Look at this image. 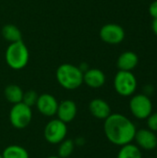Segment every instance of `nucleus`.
Segmentation results:
<instances>
[{
	"mask_svg": "<svg viewBox=\"0 0 157 158\" xmlns=\"http://www.w3.org/2000/svg\"><path fill=\"white\" fill-rule=\"evenodd\" d=\"M136 131L135 124L122 114L114 113L105 119V135L112 144L117 146H123L132 143Z\"/></svg>",
	"mask_w": 157,
	"mask_h": 158,
	"instance_id": "obj_1",
	"label": "nucleus"
},
{
	"mask_svg": "<svg viewBox=\"0 0 157 158\" xmlns=\"http://www.w3.org/2000/svg\"><path fill=\"white\" fill-rule=\"evenodd\" d=\"M56 78L59 85L66 90H76L83 83V72L80 67L68 63L57 68Z\"/></svg>",
	"mask_w": 157,
	"mask_h": 158,
	"instance_id": "obj_2",
	"label": "nucleus"
},
{
	"mask_svg": "<svg viewBox=\"0 0 157 158\" xmlns=\"http://www.w3.org/2000/svg\"><path fill=\"white\" fill-rule=\"evenodd\" d=\"M30 58V53L28 47L22 41L10 44L5 54V59L7 66L15 70H20L24 69Z\"/></svg>",
	"mask_w": 157,
	"mask_h": 158,
	"instance_id": "obj_3",
	"label": "nucleus"
},
{
	"mask_svg": "<svg viewBox=\"0 0 157 158\" xmlns=\"http://www.w3.org/2000/svg\"><path fill=\"white\" fill-rule=\"evenodd\" d=\"M137 86V79L131 71L118 70L114 78V88L121 96L128 97L133 95Z\"/></svg>",
	"mask_w": 157,
	"mask_h": 158,
	"instance_id": "obj_4",
	"label": "nucleus"
},
{
	"mask_svg": "<svg viewBox=\"0 0 157 158\" xmlns=\"http://www.w3.org/2000/svg\"><path fill=\"white\" fill-rule=\"evenodd\" d=\"M32 119L31 107L20 102L13 105L9 111V121L18 130H22L30 125Z\"/></svg>",
	"mask_w": 157,
	"mask_h": 158,
	"instance_id": "obj_5",
	"label": "nucleus"
},
{
	"mask_svg": "<svg viewBox=\"0 0 157 158\" xmlns=\"http://www.w3.org/2000/svg\"><path fill=\"white\" fill-rule=\"evenodd\" d=\"M130 110L137 119H146L153 113V103L150 96L144 94L133 95L130 101Z\"/></svg>",
	"mask_w": 157,
	"mask_h": 158,
	"instance_id": "obj_6",
	"label": "nucleus"
},
{
	"mask_svg": "<svg viewBox=\"0 0 157 158\" xmlns=\"http://www.w3.org/2000/svg\"><path fill=\"white\" fill-rule=\"evenodd\" d=\"M68 134L67 124L58 118L50 120L44 127L43 136L47 143L51 144H59L64 141Z\"/></svg>",
	"mask_w": 157,
	"mask_h": 158,
	"instance_id": "obj_7",
	"label": "nucleus"
},
{
	"mask_svg": "<svg viewBox=\"0 0 157 158\" xmlns=\"http://www.w3.org/2000/svg\"><path fill=\"white\" fill-rule=\"evenodd\" d=\"M99 35L101 40L108 44H118L125 39V31L118 24L107 23L100 29Z\"/></svg>",
	"mask_w": 157,
	"mask_h": 158,
	"instance_id": "obj_8",
	"label": "nucleus"
},
{
	"mask_svg": "<svg viewBox=\"0 0 157 158\" xmlns=\"http://www.w3.org/2000/svg\"><path fill=\"white\" fill-rule=\"evenodd\" d=\"M35 106L43 116L51 118L56 114L58 102L54 95L50 94H43L39 95Z\"/></svg>",
	"mask_w": 157,
	"mask_h": 158,
	"instance_id": "obj_9",
	"label": "nucleus"
},
{
	"mask_svg": "<svg viewBox=\"0 0 157 158\" xmlns=\"http://www.w3.org/2000/svg\"><path fill=\"white\" fill-rule=\"evenodd\" d=\"M134 141L136 142V145L140 149H143L146 151L155 150L157 147L156 134L149 129L137 130Z\"/></svg>",
	"mask_w": 157,
	"mask_h": 158,
	"instance_id": "obj_10",
	"label": "nucleus"
},
{
	"mask_svg": "<svg viewBox=\"0 0 157 158\" xmlns=\"http://www.w3.org/2000/svg\"><path fill=\"white\" fill-rule=\"evenodd\" d=\"M77 105L74 101L67 99L58 103V107L56 111L57 118L68 124L71 122L77 116Z\"/></svg>",
	"mask_w": 157,
	"mask_h": 158,
	"instance_id": "obj_11",
	"label": "nucleus"
},
{
	"mask_svg": "<svg viewBox=\"0 0 157 158\" xmlns=\"http://www.w3.org/2000/svg\"><path fill=\"white\" fill-rule=\"evenodd\" d=\"M89 111L93 117L102 120H105L112 114L109 104L101 98H95L90 102Z\"/></svg>",
	"mask_w": 157,
	"mask_h": 158,
	"instance_id": "obj_12",
	"label": "nucleus"
},
{
	"mask_svg": "<svg viewBox=\"0 0 157 158\" xmlns=\"http://www.w3.org/2000/svg\"><path fill=\"white\" fill-rule=\"evenodd\" d=\"M83 82L90 88L98 89L105 83V75L101 69H89L83 73Z\"/></svg>",
	"mask_w": 157,
	"mask_h": 158,
	"instance_id": "obj_13",
	"label": "nucleus"
},
{
	"mask_svg": "<svg viewBox=\"0 0 157 158\" xmlns=\"http://www.w3.org/2000/svg\"><path fill=\"white\" fill-rule=\"evenodd\" d=\"M139 64V56L132 51L123 52L117 60V66L119 70L132 71Z\"/></svg>",
	"mask_w": 157,
	"mask_h": 158,
	"instance_id": "obj_14",
	"label": "nucleus"
},
{
	"mask_svg": "<svg viewBox=\"0 0 157 158\" xmlns=\"http://www.w3.org/2000/svg\"><path fill=\"white\" fill-rule=\"evenodd\" d=\"M23 94L24 92L22 91V89L19 85H16V84L7 85L4 91V94H5L6 101L11 103L12 105L22 102Z\"/></svg>",
	"mask_w": 157,
	"mask_h": 158,
	"instance_id": "obj_15",
	"label": "nucleus"
},
{
	"mask_svg": "<svg viewBox=\"0 0 157 158\" xmlns=\"http://www.w3.org/2000/svg\"><path fill=\"white\" fill-rule=\"evenodd\" d=\"M1 33L4 39L10 44L22 41V33L20 30L13 24L5 25L1 30Z\"/></svg>",
	"mask_w": 157,
	"mask_h": 158,
	"instance_id": "obj_16",
	"label": "nucleus"
},
{
	"mask_svg": "<svg viewBox=\"0 0 157 158\" xmlns=\"http://www.w3.org/2000/svg\"><path fill=\"white\" fill-rule=\"evenodd\" d=\"M3 158H30L28 151L18 144H11L6 146L2 152Z\"/></svg>",
	"mask_w": 157,
	"mask_h": 158,
	"instance_id": "obj_17",
	"label": "nucleus"
},
{
	"mask_svg": "<svg viewBox=\"0 0 157 158\" xmlns=\"http://www.w3.org/2000/svg\"><path fill=\"white\" fill-rule=\"evenodd\" d=\"M117 158H143L141 149L132 143L120 146Z\"/></svg>",
	"mask_w": 157,
	"mask_h": 158,
	"instance_id": "obj_18",
	"label": "nucleus"
},
{
	"mask_svg": "<svg viewBox=\"0 0 157 158\" xmlns=\"http://www.w3.org/2000/svg\"><path fill=\"white\" fill-rule=\"evenodd\" d=\"M75 143L71 139H65L58 144L57 149V156L60 158H68L69 157L74 149H75Z\"/></svg>",
	"mask_w": 157,
	"mask_h": 158,
	"instance_id": "obj_19",
	"label": "nucleus"
},
{
	"mask_svg": "<svg viewBox=\"0 0 157 158\" xmlns=\"http://www.w3.org/2000/svg\"><path fill=\"white\" fill-rule=\"evenodd\" d=\"M38 97H39V95L34 90H29L23 94L22 103H24L25 105H27L30 107H32L33 106L36 105Z\"/></svg>",
	"mask_w": 157,
	"mask_h": 158,
	"instance_id": "obj_20",
	"label": "nucleus"
},
{
	"mask_svg": "<svg viewBox=\"0 0 157 158\" xmlns=\"http://www.w3.org/2000/svg\"><path fill=\"white\" fill-rule=\"evenodd\" d=\"M146 119L148 129L154 132H157V112L152 113Z\"/></svg>",
	"mask_w": 157,
	"mask_h": 158,
	"instance_id": "obj_21",
	"label": "nucleus"
},
{
	"mask_svg": "<svg viewBox=\"0 0 157 158\" xmlns=\"http://www.w3.org/2000/svg\"><path fill=\"white\" fill-rule=\"evenodd\" d=\"M149 14L155 19H157V0L152 2L149 6Z\"/></svg>",
	"mask_w": 157,
	"mask_h": 158,
	"instance_id": "obj_22",
	"label": "nucleus"
},
{
	"mask_svg": "<svg viewBox=\"0 0 157 158\" xmlns=\"http://www.w3.org/2000/svg\"><path fill=\"white\" fill-rule=\"evenodd\" d=\"M143 94L147 96H149L150 94H154V86L148 84V85H145L144 88H143Z\"/></svg>",
	"mask_w": 157,
	"mask_h": 158,
	"instance_id": "obj_23",
	"label": "nucleus"
},
{
	"mask_svg": "<svg viewBox=\"0 0 157 158\" xmlns=\"http://www.w3.org/2000/svg\"><path fill=\"white\" fill-rule=\"evenodd\" d=\"M152 30L154 33L157 36V19H155L152 22Z\"/></svg>",
	"mask_w": 157,
	"mask_h": 158,
	"instance_id": "obj_24",
	"label": "nucleus"
},
{
	"mask_svg": "<svg viewBox=\"0 0 157 158\" xmlns=\"http://www.w3.org/2000/svg\"><path fill=\"white\" fill-rule=\"evenodd\" d=\"M84 142L85 141H84V139L82 137H79V138L76 139V141L74 143H75V145H80L81 146V145H83L84 144Z\"/></svg>",
	"mask_w": 157,
	"mask_h": 158,
	"instance_id": "obj_25",
	"label": "nucleus"
},
{
	"mask_svg": "<svg viewBox=\"0 0 157 158\" xmlns=\"http://www.w3.org/2000/svg\"><path fill=\"white\" fill-rule=\"evenodd\" d=\"M46 158H60L58 156H48V157Z\"/></svg>",
	"mask_w": 157,
	"mask_h": 158,
	"instance_id": "obj_26",
	"label": "nucleus"
},
{
	"mask_svg": "<svg viewBox=\"0 0 157 158\" xmlns=\"http://www.w3.org/2000/svg\"><path fill=\"white\" fill-rule=\"evenodd\" d=\"M155 151H156V152H155V158H157V147L156 149H155Z\"/></svg>",
	"mask_w": 157,
	"mask_h": 158,
	"instance_id": "obj_27",
	"label": "nucleus"
},
{
	"mask_svg": "<svg viewBox=\"0 0 157 158\" xmlns=\"http://www.w3.org/2000/svg\"><path fill=\"white\" fill-rule=\"evenodd\" d=\"M0 158H3V156H2V155L0 154Z\"/></svg>",
	"mask_w": 157,
	"mask_h": 158,
	"instance_id": "obj_28",
	"label": "nucleus"
},
{
	"mask_svg": "<svg viewBox=\"0 0 157 158\" xmlns=\"http://www.w3.org/2000/svg\"><path fill=\"white\" fill-rule=\"evenodd\" d=\"M149 158H151V157H149Z\"/></svg>",
	"mask_w": 157,
	"mask_h": 158,
	"instance_id": "obj_29",
	"label": "nucleus"
}]
</instances>
